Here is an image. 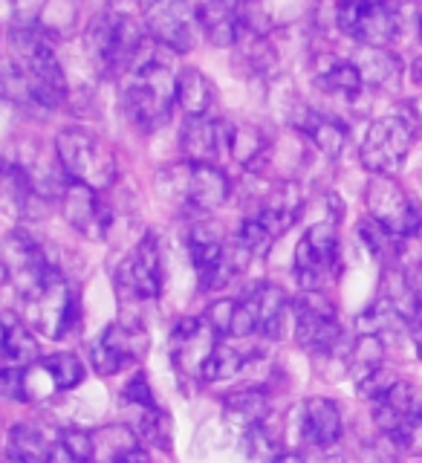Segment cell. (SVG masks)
<instances>
[{
    "mask_svg": "<svg viewBox=\"0 0 422 463\" xmlns=\"http://www.w3.org/2000/svg\"><path fill=\"white\" fill-rule=\"evenodd\" d=\"M156 50L159 43L151 38L136 64L125 72V113L145 134L163 128L171 116V105L177 101V76L159 61Z\"/></svg>",
    "mask_w": 422,
    "mask_h": 463,
    "instance_id": "obj_1",
    "label": "cell"
},
{
    "mask_svg": "<svg viewBox=\"0 0 422 463\" xmlns=\"http://www.w3.org/2000/svg\"><path fill=\"white\" fill-rule=\"evenodd\" d=\"M55 154L72 183H84L96 188V192H105L108 185L116 183V174H119L116 151L98 134L81 125H70L58 130Z\"/></svg>",
    "mask_w": 422,
    "mask_h": 463,
    "instance_id": "obj_2",
    "label": "cell"
},
{
    "mask_svg": "<svg viewBox=\"0 0 422 463\" xmlns=\"http://www.w3.org/2000/svg\"><path fill=\"white\" fill-rule=\"evenodd\" d=\"M419 137V130L408 119V113H390L382 119L370 122L365 139L359 148V163L365 165L373 177H394V174L405 165L414 139Z\"/></svg>",
    "mask_w": 422,
    "mask_h": 463,
    "instance_id": "obj_3",
    "label": "cell"
},
{
    "mask_svg": "<svg viewBox=\"0 0 422 463\" xmlns=\"http://www.w3.org/2000/svg\"><path fill=\"white\" fill-rule=\"evenodd\" d=\"M159 192L194 212H214L226 206L231 194V180L220 165L180 163L159 174Z\"/></svg>",
    "mask_w": 422,
    "mask_h": 463,
    "instance_id": "obj_4",
    "label": "cell"
},
{
    "mask_svg": "<svg viewBox=\"0 0 422 463\" xmlns=\"http://www.w3.org/2000/svg\"><path fill=\"white\" fill-rule=\"evenodd\" d=\"M333 18L342 33L361 47L388 50L402 29V14L394 0H339Z\"/></svg>",
    "mask_w": 422,
    "mask_h": 463,
    "instance_id": "obj_5",
    "label": "cell"
},
{
    "mask_svg": "<svg viewBox=\"0 0 422 463\" xmlns=\"http://www.w3.org/2000/svg\"><path fill=\"white\" fill-rule=\"evenodd\" d=\"M368 217L399 238H414L422 229V206L397 177H370L365 188Z\"/></svg>",
    "mask_w": 422,
    "mask_h": 463,
    "instance_id": "obj_6",
    "label": "cell"
},
{
    "mask_svg": "<svg viewBox=\"0 0 422 463\" xmlns=\"http://www.w3.org/2000/svg\"><path fill=\"white\" fill-rule=\"evenodd\" d=\"M293 316H295V339L301 347L324 356H333L342 347V327L336 322V307H333V301L324 293L304 289L293 301Z\"/></svg>",
    "mask_w": 422,
    "mask_h": 463,
    "instance_id": "obj_7",
    "label": "cell"
},
{
    "mask_svg": "<svg viewBox=\"0 0 422 463\" xmlns=\"http://www.w3.org/2000/svg\"><path fill=\"white\" fill-rule=\"evenodd\" d=\"M26 310L33 316V322L47 333L50 339H67L72 330L79 327L81 318V304L79 293L72 287L64 272H55L52 279L43 284L41 293L26 301Z\"/></svg>",
    "mask_w": 422,
    "mask_h": 463,
    "instance_id": "obj_8",
    "label": "cell"
},
{
    "mask_svg": "<svg viewBox=\"0 0 422 463\" xmlns=\"http://www.w3.org/2000/svg\"><path fill=\"white\" fill-rule=\"evenodd\" d=\"M295 269L304 289H322L339 272V232L330 221L313 223L295 250Z\"/></svg>",
    "mask_w": 422,
    "mask_h": 463,
    "instance_id": "obj_9",
    "label": "cell"
},
{
    "mask_svg": "<svg viewBox=\"0 0 422 463\" xmlns=\"http://www.w3.org/2000/svg\"><path fill=\"white\" fill-rule=\"evenodd\" d=\"M145 29L163 50L183 55L194 50L200 18L185 0H154L145 12Z\"/></svg>",
    "mask_w": 422,
    "mask_h": 463,
    "instance_id": "obj_10",
    "label": "cell"
},
{
    "mask_svg": "<svg viewBox=\"0 0 422 463\" xmlns=\"http://www.w3.org/2000/svg\"><path fill=\"white\" fill-rule=\"evenodd\" d=\"M148 347H151V339H148V333H145V327L113 322L105 327V333H101L96 345L90 347L93 371L98 376L119 373L125 365H134V362L145 359Z\"/></svg>",
    "mask_w": 422,
    "mask_h": 463,
    "instance_id": "obj_11",
    "label": "cell"
},
{
    "mask_svg": "<svg viewBox=\"0 0 422 463\" xmlns=\"http://www.w3.org/2000/svg\"><path fill=\"white\" fill-rule=\"evenodd\" d=\"M61 209L67 223L81 232L84 238L90 241H101L113 226V212L105 200H101V192L84 185V183H67L61 192Z\"/></svg>",
    "mask_w": 422,
    "mask_h": 463,
    "instance_id": "obj_12",
    "label": "cell"
},
{
    "mask_svg": "<svg viewBox=\"0 0 422 463\" xmlns=\"http://www.w3.org/2000/svg\"><path fill=\"white\" fill-rule=\"evenodd\" d=\"M217 333L206 322V316H188L183 322H177L171 333V356L173 365L185 376H202L209 356L214 354Z\"/></svg>",
    "mask_w": 422,
    "mask_h": 463,
    "instance_id": "obj_13",
    "label": "cell"
},
{
    "mask_svg": "<svg viewBox=\"0 0 422 463\" xmlns=\"http://www.w3.org/2000/svg\"><path fill=\"white\" fill-rule=\"evenodd\" d=\"M116 279H119V284L136 298H156L163 293V281H165L163 250H159L154 235H145L136 243V250L130 252V258L116 269Z\"/></svg>",
    "mask_w": 422,
    "mask_h": 463,
    "instance_id": "obj_14",
    "label": "cell"
},
{
    "mask_svg": "<svg viewBox=\"0 0 422 463\" xmlns=\"http://www.w3.org/2000/svg\"><path fill=\"white\" fill-rule=\"evenodd\" d=\"M231 145V125L211 119V116H197L183 125L180 134V148L185 163L194 165H217L220 156L229 154Z\"/></svg>",
    "mask_w": 422,
    "mask_h": 463,
    "instance_id": "obj_15",
    "label": "cell"
},
{
    "mask_svg": "<svg viewBox=\"0 0 422 463\" xmlns=\"http://www.w3.org/2000/svg\"><path fill=\"white\" fill-rule=\"evenodd\" d=\"M200 29L211 47H238L243 38L240 0H200L197 6Z\"/></svg>",
    "mask_w": 422,
    "mask_h": 463,
    "instance_id": "obj_16",
    "label": "cell"
},
{
    "mask_svg": "<svg viewBox=\"0 0 422 463\" xmlns=\"http://www.w3.org/2000/svg\"><path fill=\"white\" fill-rule=\"evenodd\" d=\"M246 313L252 316V322L258 327L260 336L267 339H281L284 333V322L289 310H293V304L286 301L284 289L281 287H272V284H260V287H252L249 293L243 298H238Z\"/></svg>",
    "mask_w": 422,
    "mask_h": 463,
    "instance_id": "obj_17",
    "label": "cell"
},
{
    "mask_svg": "<svg viewBox=\"0 0 422 463\" xmlns=\"http://www.w3.org/2000/svg\"><path fill=\"white\" fill-rule=\"evenodd\" d=\"M304 212V192L301 185L286 180V183H278L272 188V194L264 200V206L255 214L260 223H264L275 241H281L289 229L298 223V217Z\"/></svg>",
    "mask_w": 422,
    "mask_h": 463,
    "instance_id": "obj_18",
    "label": "cell"
},
{
    "mask_svg": "<svg viewBox=\"0 0 422 463\" xmlns=\"http://www.w3.org/2000/svg\"><path fill=\"white\" fill-rule=\"evenodd\" d=\"M342 411L330 397H310L301 405V434L307 443L318 449H330L342 440Z\"/></svg>",
    "mask_w": 422,
    "mask_h": 463,
    "instance_id": "obj_19",
    "label": "cell"
},
{
    "mask_svg": "<svg viewBox=\"0 0 422 463\" xmlns=\"http://www.w3.org/2000/svg\"><path fill=\"white\" fill-rule=\"evenodd\" d=\"M313 81L327 96L359 99L365 93V79H361L359 64L339 55H318L313 67Z\"/></svg>",
    "mask_w": 422,
    "mask_h": 463,
    "instance_id": "obj_20",
    "label": "cell"
},
{
    "mask_svg": "<svg viewBox=\"0 0 422 463\" xmlns=\"http://www.w3.org/2000/svg\"><path fill=\"white\" fill-rule=\"evenodd\" d=\"M295 128L330 159H339L347 148V139H351V130H347L344 122H339L336 116L318 113L310 108H301Z\"/></svg>",
    "mask_w": 422,
    "mask_h": 463,
    "instance_id": "obj_21",
    "label": "cell"
},
{
    "mask_svg": "<svg viewBox=\"0 0 422 463\" xmlns=\"http://www.w3.org/2000/svg\"><path fill=\"white\" fill-rule=\"evenodd\" d=\"M356 64L361 70L365 87H373V90H399L402 61L397 52L380 50V47H361Z\"/></svg>",
    "mask_w": 422,
    "mask_h": 463,
    "instance_id": "obj_22",
    "label": "cell"
},
{
    "mask_svg": "<svg viewBox=\"0 0 422 463\" xmlns=\"http://www.w3.org/2000/svg\"><path fill=\"white\" fill-rule=\"evenodd\" d=\"M419 409H422V405L417 402L414 385L399 380L380 402H373V420H376V426H380L390 438V434H394L408 417H414Z\"/></svg>",
    "mask_w": 422,
    "mask_h": 463,
    "instance_id": "obj_23",
    "label": "cell"
},
{
    "mask_svg": "<svg viewBox=\"0 0 422 463\" xmlns=\"http://www.w3.org/2000/svg\"><path fill=\"white\" fill-rule=\"evenodd\" d=\"M223 414L229 423H235L238 429L249 431L264 426L269 420V397L264 388H240L231 391L223 400Z\"/></svg>",
    "mask_w": 422,
    "mask_h": 463,
    "instance_id": "obj_24",
    "label": "cell"
},
{
    "mask_svg": "<svg viewBox=\"0 0 422 463\" xmlns=\"http://www.w3.org/2000/svg\"><path fill=\"white\" fill-rule=\"evenodd\" d=\"M214 84L202 70L197 67H185L177 72V105L188 119H197V116H209L214 108Z\"/></svg>",
    "mask_w": 422,
    "mask_h": 463,
    "instance_id": "obj_25",
    "label": "cell"
},
{
    "mask_svg": "<svg viewBox=\"0 0 422 463\" xmlns=\"http://www.w3.org/2000/svg\"><path fill=\"white\" fill-rule=\"evenodd\" d=\"M4 356L9 365L29 368L41 362V347L38 339L29 333V327L14 318V313H4Z\"/></svg>",
    "mask_w": 422,
    "mask_h": 463,
    "instance_id": "obj_26",
    "label": "cell"
},
{
    "mask_svg": "<svg viewBox=\"0 0 422 463\" xmlns=\"http://www.w3.org/2000/svg\"><path fill=\"white\" fill-rule=\"evenodd\" d=\"M6 455L14 458L18 463H52L55 460V452H52V446L47 440V434L38 431L35 426H29V423L12 426Z\"/></svg>",
    "mask_w": 422,
    "mask_h": 463,
    "instance_id": "obj_27",
    "label": "cell"
},
{
    "mask_svg": "<svg viewBox=\"0 0 422 463\" xmlns=\"http://www.w3.org/2000/svg\"><path fill=\"white\" fill-rule=\"evenodd\" d=\"M359 235L361 241H365L368 252L380 260V264L385 269H399V258H402V241L399 235H394L390 229H385L382 223H376L373 217H368V221H361L359 226Z\"/></svg>",
    "mask_w": 422,
    "mask_h": 463,
    "instance_id": "obj_28",
    "label": "cell"
},
{
    "mask_svg": "<svg viewBox=\"0 0 422 463\" xmlns=\"http://www.w3.org/2000/svg\"><path fill=\"white\" fill-rule=\"evenodd\" d=\"M269 151V139L264 137V130L255 125H231V145L229 156L240 163L243 168H255L260 159Z\"/></svg>",
    "mask_w": 422,
    "mask_h": 463,
    "instance_id": "obj_29",
    "label": "cell"
},
{
    "mask_svg": "<svg viewBox=\"0 0 422 463\" xmlns=\"http://www.w3.org/2000/svg\"><path fill=\"white\" fill-rule=\"evenodd\" d=\"M385 359V342L376 333H359L356 342L351 345V356H347V371L356 376V383L361 376H368L370 371L382 368Z\"/></svg>",
    "mask_w": 422,
    "mask_h": 463,
    "instance_id": "obj_30",
    "label": "cell"
},
{
    "mask_svg": "<svg viewBox=\"0 0 422 463\" xmlns=\"http://www.w3.org/2000/svg\"><path fill=\"white\" fill-rule=\"evenodd\" d=\"M246 368V356L240 351H235L231 345H217L214 354L209 356L206 368H202V383H223V380H231V376H238L240 371Z\"/></svg>",
    "mask_w": 422,
    "mask_h": 463,
    "instance_id": "obj_31",
    "label": "cell"
},
{
    "mask_svg": "<svg viewBox=\"0 0 422 463\" xmlns=\"http://www.w3.org/2000/svg\"><path fill=\"white\" fill-rule=\"evenodd\" d=\"M43 365L50 368L52 380L58 385V391H72L79 388L84 383V365L81 359L76 354H50L47 359H43Z\"/></svg>",
    "mask_w": 422,
    "mask_h": 463,
    "instance_id": "obj_32",
    "label": "cell"
},
{
    "mask_svg": "<svg viewBox=\"0 0 422 463\" xmlns=\"http://www.w3.org/2000/svg\"><path fill=\"white\" fill-rule=\"evenodd\" d=\"M58 449L72 463H96V434L87 429H64L58 438Z\"/></svg>",
    "mask_w": 422,
    "mask_h": 463,
    "instance_id": "obj_33",
    "label": "cell"
},
{
    "mask_svg": "<svg viewBox=\"0 0 422 463\" xmlns=\"http://www.w3.org/2000/svg\"><path fill=\"white\" fill-rule=\"evenodd\" d=\"M235 241L243 246L246 252H249V258H267L272 252V243H275L272 232L264 223H260L255 214L246 217V221L240 223Z\"/></svg>",
    "mask_w": 422,
    "mask_h": 463,
    "instance_id": "obj_34",
    "label": "cell"
},
{
    "mask_svg": "<svg viewBox=\"0 0 422 463\" xmlns=\"http://www.w3.org/2000/svg\"><path fill=\"white\" fill-rule=\"evenodd\" d=\"M23 391H26V402H38V400H47L52 397L58 385L52 380L50 368L43 365V359L35 362V365L23 368Z\"/></svg>",
    "mask_w": 422,
    "mask_h": 463,
    "instance_id": "obj_35",
    "label": "cell"
},
{
    "mask_svg": "<svg viewBox=\"0 0 422 463\" xmlns=\"http://www.w3.org/2000/svg\"><path fill=\"white\" fill-rule=\"evenodd\" d=\"M397 383H399V376L390 371V368L382 365V368L370 371L368 376H361V380L356 383V394L361 400H368V402H380Z\"/></svg>",
    "mask_w": 422,
    "mask_h": 463,
    "instance_id": "obj_36",
    "label": "cell"
},
{
    "mask_svg": "<svg viewBox=\"0 0 422 463\" xmlns=\"http://www.w3.org/2000/svg\"><path fill=\"white\" fill-rule=\"evenodd\" d=\"M390 440H394V446H399L405 455L422 458V409L414 417L405 420V423L390 434Z\"/></svg>",
    "mask_w": 422,
    "mask_h": 463,
    "instance_id": "obj_37",
    "label": "cell"
},
{
    "mask_svg": "<svg viewBox=\"0 0 422 463\" xmlns=\"http://www.w3.org/2000/svg\"><path fill=\"white\" fill-rule=\"evenodd\" d=\"M122 400L127 405H134V409H159L156 400H154V391H151V383H148V373L139 371L127 380L125 391H122Z\"/></svg>",
    "mask_w": 422,
    "mask_h": 463,
    "instance_id": "obj_38",
    "label": "cell"
},
{
    "mask_svg": "<svg viewBox=\"0 0 422 463\" xmlns=\"http://www.w3.org/2000/svg\"><path fill=\"white\" fill-rule=\"evenodd\" d=\"M235 313H238V301L231 298H217L209 304L206 310V322L217 336H231V325H235Z\"/></svg>",
    "mask_w": 422,
    "mask_h": 463,
    "instance_id": "obj_39",
    "label": "cell"
},
{
    "mask_svg": "<svg viewBox=\"0 0 422 463\" xmlns=\"http://www.w3.org/2000/svg\"><path fill=\"white\" fill-rule=\"evenodd\" d=\"M0 394L6 400H18L26 402V391H23V368L18 365H6L0 371Z\"/></svg>",
    "mask_w": 422,
    "mask_h": 463,
    "instance_id": "obj_40",
    "label": "cell"
},
{
    "mask_svg": "<svg viewBox=\"0 0 422 463\" xmlns=\"http://www.w3.org/2000/svg\"><path fill=\"white\" fill-rule=\"evenodd\" d=\"M116 463H151V455H148V449L139 443V446L130 449V452H125Z\"/></svg>",
    "mask_w": 422,
    "mask_h": 463,
    "instance_id": "obj_41",
    "label": "cell"
},
{
    "mask_svg": "<svg viewBox=\"0 0 422 463\" xmlns=\"http://www.w3.org/2000/svg\"><path fill=\"white\" fill-rule=\"evenodd\" d=\"M272 463H307V460H304V455H298V452H281Z\"/></svg>",
    "mask_w": 422,
    "mask_h": 463,
    "instance_id": "obj_42",
    "label": "cell"
},
{
    "mask_svg": "<svg viewBox=\"0 0 422 463\" xmlns=\"http://www.w3.org/2000/svg\"><path fill=\"white\" fill-rule=\"evenodd\" d=\"M411 79H414V84L422 87V58H417V61H414V67H411Z\"/></svg>",
    "mask_w": 422,
    "mask_h": 463,
    "instance_id": "obj_43",
    "label": "cell"
},
{
    "mask_svg": "<svg viewBox=\"0 0 422 463\" xmlns=\"http://www.w3.org/2000/svg\"><path fill=\"white\" fill-rule=\"evenodd\" d=\"M417 38H419V43H422V9L417 12Z\"/></svg>",
    "mask_w": 422,
    "mask_h": 463,
    "instance_id": "obj_44",
    "label": "cell"
},
{
    "mask_svg": "<svg viewBox=\"0 0 422 463\" xmlns=\"http://www.w3.org/2000/svg\"><path fill=\"white\" fill-rule=\"evenodd\" d=\"M417 354L422 359V327H417Z\"/></svg>",
    "mask_w": 422,
    "mask_h": 463,
    "instance_id": "obj_45",
    "label": "cell"
},
{
    "mask_svg": "<svg viewBox=\"0 0 422 463\" xmlns=\"http://www.w3.org/2000/svg\"><path fill=\"white\" fill-rule=\"evenodd\" d=\"M414 4H419V6H422V0H414Z\"/></svg>",
    "mask_w": 422,
    "mask_h": 463,
    "instance_id": "obj_46",
    "label": "cell"
}]
</instances>
